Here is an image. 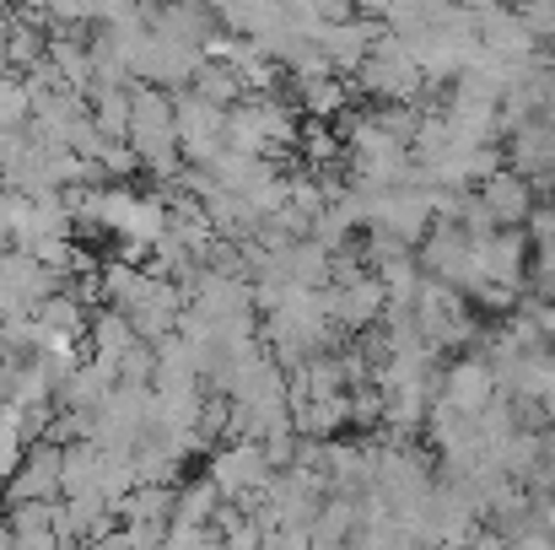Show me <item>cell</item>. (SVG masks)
Masks as SVG:
<instances>
[{
  "instance_id": "obj_9",
  "label": "cell",
  "mask_w": 555,
  "mask_h": 550,
  "mask_svg": "<svg viewBox=\"0 0 555 550\" xmlns=\"http://www.w3.org/2000/svg\"><path fill=\"white\" fill-rule=\"evenodd\" d=\"M22 453H27V410L16 399H5L0 405V486L16 475Z\"/></svg>"
},
{
  "instance_id": "obj_4",
  "label": "cell",
  "mask_w": 555,
  "mask_h": 550,
  "mask_svg": "<svg viewBox=\"0 0 555 550\" xmlns=\"http://www.w3.org/2000/svg\"><path fill=\"white\" fill-rule=\"evenodd\" d=\"M60 475H65V443L54 437H38L27 443L16 475L5 481V502H43V497H65L60 491Z\"/></svg>"
},
{
  "instance_id": "obj_8",
  "label": "cell",
  "mask_w": 555,
  "mask_h": 550,
  "mask_svg": "<svg viewBox=\"0 0 555 550\" xmlns=\"http://www.w3.org/2000/svg\"><path fill=\"white\" fill-rule=\"evenodd\" d=\"M189 87H194L199 98L221 103V108H232V103H237V98L248 92V87H243V76H237V71L227 65V60H216V54H210V60H199V71L189 76Z\"/></svg>"
},
{
  "instance_id": "obj_1",
  "label": "cell",
  "mask_w": 555,
  "mask_h": 550,
  "mask_svg": "<svg viewBox=\"0 0 555 550\" xmlns=\"http://www.w3.org/2000/svg\"><path fill=\"white\" fill-rule=\"evenodd\" d=\"M357 76H362V92H372L377 103H410L426 87L421 60L393 33H377V43L367 49V60L357 65Z\"/></svg>"
},
{
  "instance_id": "obj_10",
  "label": "cell",
  "mask_w": 555,
  "mask_h": 550,
  "mask_svg": "<svg viewBox=\"0 0 555 550\" xmlns=\"http://www.w3.org/2000/svg\"><path fill=\"white\" fill-rule=\"evenodd\" d=\"M43 54H49V27L16 16V27H11V38H5V65H11V71H33Z\"/></svg>"
},
{
  "instance_id": "obj_5",
  "label": "cell",
  "mask_w": 555,
  "mask_h": 550,
  "mask_svg": "<svg viewBox=\"0 0 555 550\" xmlns=\"http://www.w3.org/2000/svg\"><path fill=\"white\" fill-rule=\"evenodd\" d=\"M108 448L98 437H76L65 443V475H60V491L65 497H103V481H108Z\"/></svg>"
},
{
  "instance_id": "obj_14",
  "label": "cell",
  "mask_w": 555,
  "mask_h": 550,
  "mask_svg": "<svg viewBox=\"0 0 555 550\" xmlns=\"http://www.w3.org/2000/svg\"><path fill=\"white\" fill-rule=\"evenodd\" d=\"M0 513H5V508H0Z\"/></svg>"
},
{
  "instance_id": "obj_7",
  "label": "cell",
  "mask_w": 555,
  "mask_h": 550,
  "mask_svg": "<svg viewBox=\"0 0 555 550\" xmlns=\"http://www.w3.org/2000/svg\"><path fill=\"white\" fill-rule=\"evenodd\" d=\"M480 200L491 205V216L502 227H529V216H534V189H529V174H518V168H496L480 183Z\"/></svg>"
},
{
  "instance_id": "obj_6",
  "label": "cell",
  "mask_w": 555,
  "mask_h": 550,
  "mask_svg": "<svg viewBox=\"0 0 555 550\" xmlns=\"http://www.w3.org/2000/svg\"><path fill=\"white\" fill-rule=\"evenodd\" d=\"M442 399L459 405V410H469V415H480V410L496 399V367L486 362V357H464V362H453L448 372H442Z\"/></svg>"
},
{
  "instance_id": "obj_11",
  "label": "cell",
  "mask_w": 555,
  "mask_h": 550,
  "mask_svg": "<svg viewBox=\"0 0 555 550\" xmlns=\"http://www.w3.org/2000/svg\"><path fill=\"white\" fill-rule=\"evenodd\" d=\"M27 119H33L27 76L22 71H0V130H22Z\"/></svg>"
},
{
  "instance_id": "obj_3",
  "label": "cell",
  "mask_w": 555,
  "mask_h": 550,
  "mask_svg": "<svg viewBox=\"0 0 555 550\" xmlns=\"http://www.w3.org/2000/svg\"><path fill=\"white\" fill-rule=\"evenodd\" d=\"M210 481L221 486L227 502H243V497H259L275 481V464H270V453H264L259 437H237L232 448H221L210 459Z\"/></svg>"
},
{
  "instance_id": "obj_2",
  "label": "cell",
  "mask_w": 555,
  "mask_h": 550,
  "mask_svg": "<svg viewBox=\"0 0 555 550\" xmlns=\"http://www.w3.org/2000/svg\"><path fill=\"white\" fill-rule=\"evenodd\" d=\"M173 119H179V141H184L189 163H210L227 146V108L199 98L194 87H173Z\"/></svg>"
},
{
  "instance_id": "obj_13",
  "label": "cell",
  "mask_w": 555,
  "mask_h": 550,
  "mask_svg": "<svg viewBox=\"0 0 555 550\" xmlns=\"http://www.w3.org/2000/svg\"><path fill=\"white\" fill-rule=\"evenodd\" d=\"M459 5H480V0H459Z\"/></svg>"
},
{
  "instance_id": "obj_12",
  "label": "cell",
  "mask_w": 555,
  "mask_h": 550,
  "mask_svg": "<svg viewBox=\"0 0 555 550\" xmlns=\"http://www.w3.org/2000/svg\"><path fill=\"white\" fill-rule=\"evenodd\" d=\"M393 5H404V0H357V11H362V16H377V22H383Z\"/></svg>"
}]
</instances>
